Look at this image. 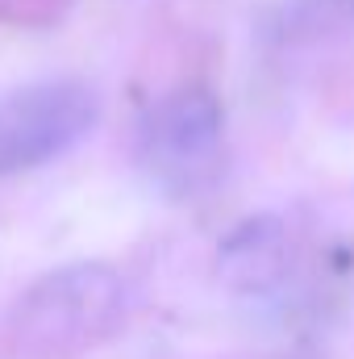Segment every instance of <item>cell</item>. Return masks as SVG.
I'll return each mask as SVG.
<instances>
[{
	"label": "cell",
	"mask_w": 354,
	"mask_h": 359,
	"mask_svg": "<svg viewBox=\"0 0 354 359\" xmlns=\"http://www.w3.org/2000/svg\"><path fill=\"white\" fill-rule=\"evenodd\" d=\"M100 126V92L76 76L29 80L0 96V176L46 168Z\"/></svg>",
	"instance_id": "cell-2"
},
{
	"label": "cell",
	"mask_w": 354,
	"mask_h": 359,
	"mask_svg": "<svg viewBox=\"0 0 354 359\" xmlns=\"http://www.w3.org/2000/svg\"><path fill=\"white\" fill-rule=\"evenodd\" d=\"M125 318V284L104 264H71L42 276L17 305V339L38 355H80Z\"/></svg>",
	"instance_id": "cell-1"
},
{
	"label": "cell",
	"mask_w": 354,
	"mask_h": 359,
	"mask_svg": "<svg viewBox=\"0 0 354 359\" xmlns=\"http://www.w3.org/2000/svg\"><path fill=\"white\" fill-rule=\"evenodd\" d=\"M346 4H351V8H354V0H346Z\"/></svg>",
	"instance_id": "cell-5"
},
{
	"label": "cell",
	"mask_w": 354,
	"mask_h": 359,
	"mask_svg": "<svg viewBox=\"0 0 354 359\" xmlns=\"http://www.w3.org/2000/svg\"><path fill=\"white\" fill-rule=\"evenodd\" d=\"M225 134L221 100L200 84L167 92L142 121L138 159L146 176L167 192H196L213 176Z\"/></svg>",
	"instance_id": "cell-3"
},
{
	"label": "cell",
	"mask_w": 354,
	"mask_h": 359,
	"mask_svg": "<svg viewBox=\"0 0 354 359\" xmlns=\"http://www.w3.org/2000/svg\"><path fill=\"white\" fill-rule=\"evenodd\" d=\"M217 271L234 292H267L288 271V230L279 217H246L217 251Z\"/></svg>",
	"instance_id": "cell-4"
}]
</instances>
